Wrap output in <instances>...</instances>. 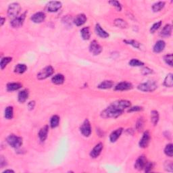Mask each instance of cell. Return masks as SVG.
<instances>
[{"label": "cell", "mask_w": 173, "mask_h": 173, "mask_svg": "<svg viewBox=\"0 0 173 173\" xmlns=\"http://www.w3.org/2000/svg\"><path fill=\"white\" fill-rule=\"evenodd\" d=\"M130 106V101L121 99L114 101L101 112V116L104 118H117L123 114L126 108Z\"/></svg>", "instance_id": "1"}, {"label": "cell", "mask_w": 173, "mask_h": 173, "mask_svg": "<svg viewBox=\"0 0 173 173\" xmlns=\"http://www.w3.org/2000/svg\"><path fill=\"white\" fill-rule=\"evenodd\" d=\"M157 88V85L154 81H148L145 83L139 84L137 86V89L141 91L144 92H152Z\"/></svg>", "instance_id": "2"}, {"label": "cell", "mask_w": 173, "mask_h": 173, "mask_svg": "<svg viewBox=\"0 0 173 173\" xmlns=\"http://www.w3.org/2000/svg\"><path fill=\"white\" fill-rule=\"evenodd\" d=\"M7 143L15 149L19 148L23 144V139L15 135H10L7 137Z\"/></svg>", "instance_id": "3"}, {"label": "cell", "mask_w": 173, "mask_h": 173, "mask_svg": "<svg viewBox=\"0 0 173 173\" xmlns=\"http://www.w3.org/2000/svg\"><path fill=\"white\" fill-rule=\"evenodd\" d=\"M21 6L18 3L11 4L8 8V16L12 18H15L21 12Z\"/></svg>", "instance_id": "4"}, {"label": "cell", "mask_w": 173, "mask_h": 173, "mask_svg": "<svg viewBox=\"0 0 173 173\" xmlns=\"http://www.w3.org/2000/svg\"><path fill=\"white\" fill-rule=\"evenodd\" d=\"M54 72V70L52 66H46L37 74V79L39 80H44L47 79L51 75H52Z\"/></svg>", "instance_id": "5"}, {"label": "cell", "mask_w": 173, "mask_h": 173, "mask_svg": "<svg viewBox=\"0 0 173 173\" xmlns=\"http://www.w3.org/2000/svg\"><path fill=\"white\" fill-rule=\"evenodd\" d=\"M81 134L86 137H89L91 134V123L88 119H85L82 124V125L80 128Z\"/></svg>", "instance_id": "6"}, {"label": "cell", "mask_w": 173, "mask_h": 173, "mask_svg": "<svg viewBox=\"0 0 173 173\" xmlns=\"http://www.w3.org/2000/svg\"><path fill=\"white\" fill-rule=\"evenodd\" d=\"M89 51L93 55H97L102 52V48L97 41H93L89 45Z\"/></svg>", "instance_id": "7"}, {"label": "cell", "mask_w": 173, "mask_h": 173, "mask_svg": "<svg viewBox=\"0 0 173 173\" xmlns=\"http://www.w3.org/2000/svg\"><path fill=\"white\" fill-rule=\"evenodd\" d=\"M26 18V12L23 13L21 16L16 17L11 21L10 24L13 28H18L21 26L24 23V20Z\"/></svg>", "instance_id": "8"}, {"label": "cell", "mask_w": 173, "mask_h": 173, "mask_svg": "<svg viewBox=\"0 0 173 173\" xmlns=\"http://www.w3.org/2000/svg\"><path fill=\"white\" fill-rule=\"evenodd\" d=\"M62 8V3L60 1H50L47 5V10L50 12H56Z\"/></svg>", "instance_id": "9"}, {"label": "cell", "mask_w": 173, "mask_h": 173, "mask_svg": "<svg viewBox=\"0 0 173 173\" xmlns=\"http://www.w3.org/2000/svg\"><path fill=\"white\" fill-rule=\"evenodd\" d=\"M150 134L149 131H145L144 133L143 136H142L141 139H140V141H139V147L141 148H146L149 145L150 141Z\"/></svg>", "instance_id": "10"}, {"label": "cell", "mask_w": 173, "mask_h": 173, "mask_svg": "<svg viewBox=\"0 0 173 173\" xmlns=\"http://www.w3.org/2000/svg\"><path fill=\"white\" fill-rule=\"evenodd\" d=\"M133 88V85L129 82L123 81L117 84L114 87L115 91H126L131 89Z\"/></svg>", "instance_id": "11"}, {"label": "cell", "mask_w": 173, "mask_h": 173, "mask_svg": "<svg viewBox=\"0 0 173 173\" xmlns=\"http://www.w3.org/2000/svg\"><path fill=\"white\" fill-rule=\"evenodd\" d=\"M147 162V159H146L145 156H139L137 160L135 162V168H136L137 170H141L142 169H144L146 164Z\"/></svg>", "instance_id": "12"}, {"label": "cell", "mask_w": 173, "mask_h": 173, "mask_svg": "<svg viewBox=\"0 0 173 173\" xmlns=\"http://www.w3.org/2000/svg\"><path fill=\"white\" fill-rule=\"evenodd\" d=\"M103 147L104 145L101 143H99L98 144H97V145L93 148V150L91 151L90 156L92 158H96V157H97L100 155L101 151L103 150Z\"/></svg>", "instance_id": "13"}, {"label": "cell", "mask_w": 173, "mask_h": 173, "mask_svg": "<svg viewBox=\"0 0 173 173\" xmlns=\"http://www.w3.org/2000/svg\"><path fill=\"white\" fill-rule=\"evenodd\" d=\"M45 14L43 12H39L35 13L30 18L31 21L35 23H41L45 19Z\"/></svg>", "instance_id": "14"}, {"label": "cell", "mask_w": 173, "mask_h": 173, "mask_svg": "<svg viewBox=\"0 0 173 173\" xmlns=\"http://www.w3.org/2000/svg\"><path fill=\"white\" fill-rule=\"evenodd\" d=\"M172 34V26L170 24H168L164 26V28L162 29L160 32V36L164 38H167L169 37Z\"/></svg>", "instance_id": "15"}, {"label": "cell", "mask_w": 173, "mask_h": 173, "mask_svg": "<svg viewBox=\"0 0 173 173\" xmlns=\"http://www.w3.org/2000/svg\"><path fill=\"white\" fill-rule=\"evenodd\" d=\"M95 32H96V34L98 35L99 37H101V38L106 39L109 37V34H108L105 30L103 29L102 27L100 26V24H97L96 25H95Z\"/></svg>", "instance_id": "16"}, {"label": "cell", "mask_w": 173, "mask_h": 173, "mask_svg": "<svg viewBox=\"0 0 173 173\" xmlns=\"http://www.w3.org/2000/svg\"><path fill=\"white\" fill-rule=\"evenodd\" d=\"M49 132V126L48 125H45L43 126L39 132V138L41 141H45L47 139L48 135Z\"/></svg>", "instance_id": "17"}, {"label": "cell", "mask_w": 173, "mask_h": 173, "mask_svg": "<svg viewBox=\"0 0 173 173\" xmlns=\"http://www.w3.org/2000/svg\"><path fill=\"white\" fill-rule=\"evenodd\" d=\"M86 21V17L84 14H80L75 17L74 19V23L76 24L77 26H81L83 25Z\"/></svg>", "instance_id": "18"}, {"label": "cell", "mask_w": 173, "mask_h": 173, "mask_svg": "<svg viewBox=\"0 0 173 173\" xmlns=\"http://www.w3.org/2000/svg\"><path fill=\"white\" fill-rule=\"evenodd\" d=\"M122 133H123V128H117V129L115 130L114 131H113L110 135V141L112 142V143H114V142H116L117 140H118L119 137H121Z\"/></svg>", "instance_id": "19"}, {"label": "cell", "mask_w": 173, "mask_h": 173, "mask_svg": "<svg viewBox=\"0 0 173 173\" xmlns=\"http://www.w3.org/2000/svg\"><path fill=\"white\" fill-rule=\"evenodd\" d=\"M165 46V42L162 41V40H159V41H157L156 44L154 45L153 50H154V52L155 53H160L164 50Z\"/></svg>", "instance_id": "20"}, {"label": "cell", "mask_w": 173, "mask_h": 173, "mask_svg": "<svg viewBox=\"0 0 173 173\" xmlns=\"http://www.w3.org/2000/svg\"><path fill=\"white\" fill-rule=\"evenodd\" d=\"M28 95H29V94H28V91L27 89L22 90L18 95V100L21 103L25 102L26 99H28Z\"/></svg>", "instance_id": "21"}, {"label": "cell", "mask_w": 173, "mask_h": 173, "mask_svg": "<svg viewBox=\"0 0 173 173\" xmlns=\"http://www.w3.org/2000/svg\"><path fill=\"white\" fill-rule=\"evenodd\" d=\"M65 81L64 75L62 74H57L52 77V81L55 85H62Z\"/></svg>", "instance_id": "22"}, {"label": "cell", "mask_w": 173, "mask_h": 173, "mask_svg": "<svg viewBox=\"0 0 173 173\" xmlns=\"http://www.w3.org/2000/svg\"><path fill=\"white\" fill-rule=\"evenodd\" d=\"M113 85H114V82L112 81H109V80H106V81H104L97 86V87L101 89H108L112 88Z\"/></svg>", "instance_id": "23"}, {"label": "cell", "mask_w": 173, "mask_h": 173, "mask_svg": "<svg viewBox=\"0 0 173 173\" xmlns=\"http://www.w3.org/2000/svg\"><path fill=\"white\" fill-rule=\"evenodd\" d=\"M7 90L8 91H14L22 87V85L19 83H10L7 85Z\"/></svg>", "instance_id": "24"}, {"label": "cell", "mask_w": 173, "mask_h": 173, "mask_svg": "<svg viewBox=\"0 0 173 173\" xmlns=\"http://www.w3.org/2000/svg\"><path fill=\"white\" fill-rule=\"evenodd\" d=\"M27 70V66L24 64H18L15 66L14 72L18 74H23Z\"/></svg>", "instance_id": "25"}, {"label": "cell", "mask_w": 173, "mask_h": 173, "mask_svg": "<svg viewBox=\"0 0 173 173\" xmlns=\"http://www.w3.org/2000/svg\"><path fill=\"white\" fill-rule=\"evenodd\" d=\"M114 26H116V27L121 28H125L127 27L128 24L125 21L121 19V18H117L114 22Z\"/></svg>", "instance_id": "26"}, {"label": "cell", "mask_w": 173, "mask_h": 173, "mask_svg": "<svg viewBox=\"0 0 173 173\" xmlns=\"http://www.w3.org/2000/svg\"><path fill=\"white\" fill-rule=\"evenodd\" d=\"M159 121V113L156 110L151 112V122L154 125H156Z\"/></svg>", "instance_id": "27"}, {"label": "cell", "mask_w": 173, "mask_h": 173, "mask_svg": "<svg viewBox=\"0 0 173 173\" xmlns=\"http://www.w3.org/2000/svg\"><path fill=\"white\" fill-rule=\"evenodd\" d=\"M81 35L84 40H89L91 37L90 29L89 27H84L81 30Z\"/></svg>", "instance_id": "28"}, {"label": "cell", "mask_w": 173, "mask_h": 173, "mask_svg": "<svg viewBox=\"0 0 173 173\" xmlns=\"http://www.w3.org/2000/svg\"><path fill=\"white\" fill-rule=\"evenodd\" d=\"M165 6V2L164 1H159L157 3L154 4L152 6V10L154 12H158L160 11H161L164 8Z\"/></svg>", "instance_id": "29"}, {"label": "cell", "mask_w": 173, "mask_h": 173, "mask_svg": "<svg viewBox=\"0 0 173 173\" xmlns=\"http://www.w3.org/2000/svg\"><path fill=\"white\" fill-rule=\"evenodd\" d=\"M60 123V117L57 115H54L50 120V126L51 127L54 128H56L59 125Z\"/></svg>", "instance_id": "30"}, {"label": "cell", "mask_w": 173, "mask_h": 173, "mask_svg": "<svg viewBox=\"0 0 173 173\" xmlns=\"http://www.w3.org/2000/svg\"><path fill=\"white\" fill-rule=\"evenodd\" d=\"M164 85L166 86H167V87H172L173 85L172 73H170V74H168L167 76L166 77L164 81Z\"/></svg>", "instance_id": "31"}, {"label": "cell", "mask_w": 173, "mask_h": 173, "mask_svg": "<svg viewBox=\"0 0 173 173\" xmlns=\"http://www.w3.org/2000/svg\"><path fill=\"white\" fill-rule=\"evenodd\" d=\"M14 116V110L12 106H8L5 110V118L8 120H10Z\"/></svg>", "instance_id": "32"}, {"label": "cell", "mask_w": 173, "mask_h": 173, "mask_svg": "<svg viewBox=\"0 0 173 173\" xmlns=\"http://www.w3.org/2000/svg\"><path fill=\"white\" fill-rule=\"evenodd\" d=\"M12 58L10 57H3V58H1V62H0L1 69V70L4 69V68L6 67V66H7L10 62H12Z\"/></svg>", "instance_id": "33"}, {"label": "cell", "mask_w": 173, "mask_h": 173, "mask_svg": "<svg viewBox=\"0 0 173 173\" xmlns=\"http://www.w3.org/2000/svg\"><path fill=\"white\" fill-rule=\"evenodd\" d=\"M128 64H129L130 66H133V67H139V66H142L144 65V63L143 62L137 59H132L128 62Z\"/></svg>", "instance_id": "34"}, {"label": "cell", "mask_w": 173, "mask_h": 173, "mask_svg": "<svg viewBox=\"0 0 173 173\" xmlns=\"http://www.w3.org/2000/svg\"><path fill=\"white\" fill-rule=\"evenodd\" d=\"M164 153L166 156H168V157H172L173 150H172V143L168 144V145L166 146V147L164 149Z\"/></svg>", "instance_id": "35"}, {"label": "cell", "mask_w": 173, "mask_h": 173, "mask_svg": "<svg viewBox=\"0 0 173 173\" xmlns=\"http://www.w3.org/2000/svg\"><path fill=\"white\" fill-rule=\"evenodd\" d=\"M124 42H125L126 44L132 45L133 47H134L135 48L139 49V48H140V43H139V42H137V41H135V40H125Z\"/></svg>", "instance_id": "36"}, {"label": "cell", "mask_w": 173, "mask_h": 173, "mask_svg": "<svg viewBox=\"0 0 173 173\" xmlns=\"http://www.w3.org/2000/svg\"><path fill=\"white\" fill-rule=\"evenodd\" d=\"M164 62L166 64L169 65L170 66H172V55L171 54L166 55L164 57Z\"/></svg>", "instance_id": "37"}, {"label": "cell", "mask_w": 173, "mask_h": 173, "mask_svg": "<svg viewBox=\"0 0 173 173\" xmlns=\"http://www.w3.org/2000/svg\"><path fill=\"white\" fill-rule=\"evenodd\" d=\"M161 25H162V21H158L157 22V23H154L152 26V27L150 28V32L152 33H154V32H156L157 29H159Z\"/></svg>", "instance_id": "38"}, {"label": "cell", "mask_w": 173, "mask_h": 173, "mask_svg": "<svg viewBox=\"0 0 173 173\" xmlns=\"http://www.w3.org/2000/svg\"><path fill=\"white\" fill-rule=\"evenodd\" d=\"M144 126V121L143 118H139L136 124V128L138 130H141Z\"/></svg>", "instance_id": "39"}, {"label": "cell", "mask_w": 173, "mask_h": 173, "mask_svg": "<svg viewBox=\"0 0 173 173\" xmlns=\"http://www.w3.org/2000/svg\"><path fill=\"white\" fill-rule=\"evenodd\" d=\"M164 168L166 171L168 172H172L173 171V164L172 162L170 161L166 162L164 164Z\"/></svg>", "instance_id": "40"}, {"label": "cell", "mask_w": 173, "mask_h": 173, "mask_svg": "<svg viewBox=\"0 0 173 173\" xmlns=\"http://www.w3.org/2000/svg\"><path fill=\"white\" fill-rule=\"evenodd\" d=\"M109 4L116 8L118 11H121L122 10L121 4H120V2L118 1H109Z\"/></svg>", "instance_id": "41"}, {"label": "cell", "mask_w": 173, "mask_h": 173, "mask_svg": "<svg viewBox=\"0 0 173 173\" xmlns=\"http://www.w3.org/2000/svg\"><path fill=\"white\" fill-rule=\"evenodd\" d=\"M153 167H154V164L152 162H147V164H146V165L145 166V168H144V169H145V172H150L151 170H152Z\"/></svg>", "instance_id": "42"}, {"label": "cell", "mask_w": 173, "mask_h": 173, "mask_svg": "<svg viewBox=\"0 0 173 173\" xmlns=\"http://www.w3.org/2000/svg\"><path fill=\"white\" fill-rule=\"evenodd\" d=\"M143 110V108L140 107V106H134L128 109V112H139V111H141Z\"/></svg>", "instance_id": "43"}, {"label": "cell", "mask_w": 173, "mask_h": 173, "mask_svg": "<svg viewBox=\"0 0 173 173\" xmlns=\"http://www.w3.org/2000/svg\"><path fill=\"white\" fill-rule=\"evenodd\" d=\"M141 72L143 75H147L149 74H151V73H152V70H151L150 68H149L146 67V68H143V69H142Z\"/></svg>", "instance_id": "44"}, {"label": "cell", "mask_w": 173, "mask_h": 173, "mask_svg": "<svg viewBox=\"0 0 173 173\" xmlns=\"http://www.w3.org/2000/svg\"><path fill=\"white\" fill-rule=\"evenodd\" d=\"M6 164H7V163H6V159L4 158V156H1V159H0V166H1V167L3 168Z\"/></svg>", "instance_id": "45"}, {"label": "cell", "mask_w": 173, "mask_h": 173, "mask_svg": "<svg viewBox=\"0 0 173 173\" xmlns=\"http://www.w3.org/2000/svg\"><path fill=\"white\" fill-rule=\"evenodd\" d=\"M35 106V101H30V102L28 103V108H29V110H33L34 109Z\"/></svg>", "instance_id": "46"}, {"label": "cell", "mask_w": 173, "mask_h": 173, "mask_svg": "<svg viewBox=\"0 0 173 173\" xmlns=\"http://www.w3.org/2000/svg\"><path fill=\"white\" fill-rule=\"evenodd\" d=\"M6 21V19L4 18H3V17H1V26H2L4 24V22Z\"/></svg>", "instance_id": "47"}, {"label": "cell", "mask_w": 173, "mask_h": 173, "mask_svg": "<svg viewBox=\"0 0 173 173\" xmlns=\"http://www.w3.org/2000/svg\"><path fill=\"white\" fill-rule=\"evenodd\" d=\"M6 172H14V171L12 170H6L5 171H4V173H6Z\"/></svg>", "instance_id": "48"}]
</instances>
